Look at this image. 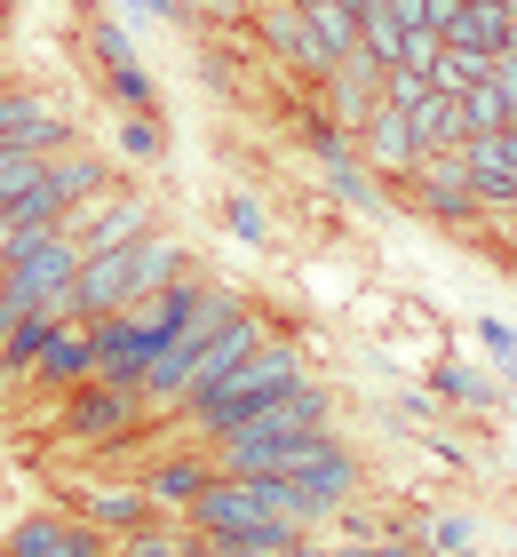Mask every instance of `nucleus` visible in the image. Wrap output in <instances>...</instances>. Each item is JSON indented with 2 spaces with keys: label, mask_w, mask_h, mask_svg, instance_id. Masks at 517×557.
Instances as JSON below:
<instances>
[{
  "label": "nucleus",
  "mask_w": 517,
  "mask_h": 557,
  "mask_svg": "<svg viewBox=\"0 0 517 557\" xmlns=\"http://www.w3.org/2000/svg\"><path fill=\"white\" fill-rule=\"evenodd\" d=\"M303 374H310V350H303L295 335H263V350H255V359H247L239 374H231V383H216L207 398H192V407L175 414V422H184L192 438L207 446V438H223V430L255 422V414H263L287 383H303Z\"/></svg>",
  "instance_id": "f257e3e1"
},
{
  "label": "nucleus",
  "mask_w": 517,
  "mask_h": 557,
  "mask_svg": "<svg viewBox=\"0 0 517 557\" xmlns=\"http://www.w3.org/2000/svg\"><path fill=\"white\" fill-rule=\"evenodd\" d=\"M391 199H398V208H414L422 223H438V232L485 247V208H478V191H470V175H461L454 151H422V160L391 184Z\"/></svg>",
  "instance_id": "f03ea898"
},
{
  "label": "nucleus",
  "mask_w": 517,
  "mask_h": 557,
  "mask_svg": "<svg viewBox=\"0 0 517 557\" xmlns=\"http://www.w3.org/2000/svg\"><path fill=\"white\" fill-rule=\"evenodd\" d=\"M247 33H255V48H263L271 64H287L303 88H319V81H327L334 48L310 33V16H303V9H287V0H255V9H247Z\"/></svg>",
  "instance_id": "7ed1b4c3"
},
{
  "label": "nucleus",
  "mask_w": 517,
  "mask_h": 557,
  "mask_svg": "<svg viewBox=\"0 0 517 557\" xmlns=\"http://www.w3.org/2000/svg\"><path fill=\"white\" fill-rule=\"evenodd\" d=\"M151 199L144 191H127V184H112V191H96V199H81V208L64 215V239L81 247V256H112V247H127L136 232H151Z\"/></svg>",
  "instance_id": "20e7f679"
},
{
  "label": "nucleus",
  "mask_w": 517,
  "mask_h": 557,
  "mask_svg": "<svg viewBox=\"0 0 517 557\" xmlns=\"http://www.w3.org/2000/svg\"><path fill=\"white\" fill-rule=\"evenodd\" d=\"M57 407H64V438H81V446H112V438H127V430H136V422L151 414L136 391L96 383V374H88V383H72V391L57 398Z\"/></svg>",
  "instance_id": "39448f33"
},
{
  "label": "nucleus",
  "mask_w": 517,
  "mask_h": 557,
  "mask_svg": "<svg viewBox=\"0 0 517 557\" xmlns=\"http://www.w3.org/2000/svg\"><path fill=\"white\" fill-rule=\"evenodd\" d=\"M263 335H271V319H263V311H239V319H223L216 335H207V350H199V359L184 367V391H175V414H184L192 398H207L216 383H231V374H239V367L255 359V350H263Z\"/></svg>",
  "instance_id": "423d86ee"
},
{
  "label": "nucleus",
  "mask_w": 517,
  "mask_h": 557,
  "mask_svg": "<svg viewBox=\"0 0 517 557\" xmlns=\"http://www.w3.org/2000/svg\"><path fill=\"white\" fill-rule=\"evenodd\" d=\"M0 144H16V151H64V144H81V128H72V112H57V96L48 88H24V81H0Z\"/></svg>",
  "instance_id": "0eeeda50"
},
{
  "label": "nucleus",
  "mask_w": 517,
  "mask_h": 557,
  "mask_svg": "<svg viewBox=\"0 0 517 557\" xmlns=\"http://www.w3.org/2000/svg\"><path fill=\"white\" fill-rule=\"evenodd\" d=\"M57 510H72L81 525H96L103 542H120V534H136L144 518H160V510L144 502V486H136V478H120V486H96V478H81V486H64V502H57Z\"/></svg>",
  "instance_id": "6e6552de"
},
{
  "label": "nucleus",
  "mask_w": 517,
  "mask_h": 557,
  "mask_svg": "<svg viewBox=\"0 0 517 557\" xmlns=\"http://www.w3.org/2000/svg\"><path fill=\"white\" fill-rule=\"evenodd\" d=\"M96 549H112V542L96 525H81L72 510H33L0 534V557H96Z\"/></svg>",
  "instance_id": "1a4fd4ad"
},
{
  "label": "nucleus",
  "mask_w": 517,
  "mask_h": 557,
  "mask_svg": "<svg viewBox=\"0 0 517 557\" xmlns=\"http://www.w3.org/2000/svg\"><path fill=\"white\" fill-rule=\"evenodd\" d=\"M350 144H358V168H374L382 184H398V175H406L414 160H422V151H414L406 112H398V104H382V96H374V112L350 128Z\"/></svg>",
  "instance_id": "9d476101"
},
{
  "label": "nucleus",
  "mask_w": 517,
  "mask_h": 557,
  "mask_svg": "<svg viewBox=\"0 0 517 557\" xmlns=\"http://www.w3.org/2000/svg\"><path fill=\"white\" fill-rule=\"evenodd\" d=\"M207 478H216V454H207V446H184V454H160V462H151L136 486H144V502H151L160 518H184L192 502H199Z\"/></svg>",
  "instance_id": "9b49d317"
},
{
  "label": "nucleus",
  "mask_w": 517,
  "mask_h": 557,
  "mask_svg": "<svg viewBox=\"0 0 517 557\" xmlns=\"http://www.w3.org/2000/svg\"><path fill=\"white\" fill-rule=\"evenodd\" d=\"M461 175H470V191H478V208L485 215H502V199H509V184H517V144H509V128H485V136H461Z\"/></svg>",
  "instance_id": "f8f14e48"
},
{
  "label": "nucleus",
  "mask_w": 517,
  "mask_h": 557,
  "mask_svg": "<svg viewBox=\"0 0 517 557\" xmlns=\"http://www.w3.org/2000/svg\"><path fill=\"white\" fill-rule=\"evenodd\" d=\"M40 184L57 191V208L72 215L81 199L96 191H112L120 184V168H112V151H88V144H64V151H48V168H40Z\"/></svg>",
  "instance_id": "ddd939ff"
},
{
  "label": "nucleus",
  "mask_w": 517,
  "mask_h": 557,
  "mask_svg": "<svg viewBox=\"0 0 517 557\" xmlns=\"http://www.w3.org/2000/svg\"><path fill=\"white\" fill-rule=\"evenodd\" d=\"M88 319H57L48 326V343H40V359H33V374H24V383H40L48 398H64L72 383H88Z\"/></svg>",
  "instance_id": "4468645a"
},
{
  "label": "nucleus",
  "mask_w": 517,
  "mask_h": 557,
  "mask_svg": "<svg viewBox=\"0 0 517 557\" xmlns=\"http://www.w3.org/2000/svg\"><path fill=\"white\" fill-rule=\"evenodd\" d=\"M422 391L438 398V407H454V414H485V407H494V383H485L470 359H446V350L422 367Z\"/></svg>",
  "instance_id": "2eb2a0df"
},
{
  "label": "nucleus",
  "mask_w": 517,
  "mask_h": 557,
  "mask_svg": "<svg viewBox=\"0 0 517 557\" xmlns=\"http://www.w3.org/2000/svg\"><path fill=\"white\" fill-rule=\"evenodd\" d=\"M319 184L343 199V208H358V215H398L391 184H382L374 168H358V151H350V160H334V168H319Z\"/></svg>",
  "instance_id": "dca6fc26"
},
{
  "label": "nucleus",
  "mask_w": 517,
  "mask_h": 557,
  "mask_svg": "<svg viewBox=\"0 0 517 557\" xmlns=\"http://www.w3.org/2000/svg\"><path fill=\"white\" fill-rule=\"evenodd\" d=\"M406 128H414V151H461V136H470L461 128V104L446 88H430L422 104H406Z\"/></svg>",
  "instance_id": "f3484780"
},
{
  "label": "nucleus",
  "mask_w": 517,
  "mask_h": 557,
  "mask_svg": "<svg viewBox=\"0 0 517 557\" xmlns=\"http://www.w3.org/2000/svg\"><path fill=\"white\" fill-rule=\"evenodd\" d=\"M509 24H517V16L502 9V0H461L454 24H446V40H454V48H478V57H502Z\"/></svg>",
  "instance_id": "a211bd4d"
},
{
  "label": "nucleus",
  "mask_w": 517,
  "mask_h": 557,
  "mask_svg": "<svg viewBox=\"0 0 517 557\" xmlns=\"http://www.w3.org/2000/svg\"><path fill=\"white\" fill-rule=\"evenodd\" d=\"M112 160H127V168H160V160H168L160 112H120V120H112Z\"/></svg>",
  "instance_id": "6ab92c4d"
},
{
  "label": "nucleus",
  "mask_w": 517,
  "mask_h": 557,
  "mask_svg": "<svg viewBox=\"0 0 517 557\" xmlns=\"http://www.w3.org/2000/svg\"><path fill=\"white\" fill-rule=\"evenodd\" d=\"M414 534H422L430 557H478V518L470 510H430Z\"/></svg>",
  "instance_id": "aec40b11"
},
{
  "label": "nucleus",
  "mask_w": 517,
  "mask_h": 557,
  "mask_svg": "<svg viewBox=\"0 0 517 557\" xmlns=\"http://www.w3.org/2000/svg\"><path fill=\"white\" fill-rule=\"evenodd\" d=\"M216 223H223V239H239V247H271V215H263L255 191H223Z\"/></svg>",
  "instance_id": "412c9836"
},
{
  "label": "nucleus",
  "mask_w": 517,
  "mask_h": 557,
  "mask_svg": "<svg viewBox=\"0 0 517 557\" xmlns=\"http://www.w3.org/2000/svg\"><path fill=\"white\" fill-rule=\"evenodd\" d=\"M485 64H494V57H478V48H454V40H438V57H430V88L461 96V88H478V81H485Z\"/></svg>",
  "instance_id": "4be33fe9"
},
{
  "label": "nucleus",
  "mask_w": 517,
  "mask_h": 557,
  "mask_svg": "<svg viewBox=\"0 0 517 557\" xmlns=\"http://www.w3.org/2000/svg\"><path fill=\"white\" fill-rule=\"evenodd\" d=\"M358 48L391 72V64H406V24H398L391 9H367V16H358Z\"/></svg>",
  "instance_id": "5701e85b"
},
{
  "label": "nucleus",
  "mask_w": 517,
  "mask_h": 557,
  "mask_svg": "<svg viewBox=\"0 0 517 557\" xmlns=\"http://www.w3.org/2000/svg\"><path fill=\"white\" fill-rule=\"evenodd\" d=\"M454 104H461V128H470V136H485V128H509V96H502L494 81H478V88H461V96H454Z\"/></svg>",
  "instance_id": "b1692460"
},
{
  "label": "nucleus",
  "mask_w": 517,
  "mask_h": 557,
  "mask_svg": "<svg viewBox=\"0 0 517 557\" xmlns=\"http://www.w3.org/2000/svg\"><path fill=\"white\" fill-rule=\"evenodd\" d=\"M470 343H478L485 359H494V374H502V367L517 359V319H494V311H485V319L470 326Z\"/></svg>",
  "instance_id": "393cba45"
},
{
  "label": "nucleus",
  "mask_w": 517,
  "mask_h": 557,
  "mask_svg": "<svg viewBox=\"0 0 517 557\" xmlns=\"http://www.w3.org/2000/svg\"><path fill=\"white\" fill-rule=\"evenodd\" d=\"M255 0H184V24H199V33H231V24H247Z\"/></svg>",
  "instance_id": "a878e982"
},
{
  "label": "nucleus",
  "mask_w": 517,
  "mask_h": 557,
  "mask_svg": "<svg viewBox=\"0 0 517 557\" xmlns=\"http://www.w3.org/2000/svg\"><path fill=\"white\" fill-rule=\"evenodd\" d=\"M391 414H398V430H414V438H422V430H438V422H446V407H438L430 391H398V398H391Z\"/></svg>",
  "instance_id": "bb28decb"
},
{
  "label": "nucleus",
  "mask_w": 517,
  "mask_h": 557,
  "mask_svg": "<svg viewBox=\"0 0 517 557\" xmlns=\"http://www.w3.org/2000/svg\"><path fill=\"white\" fill-rule=\"evenodd\" d=\"M48 160H40V151H16V144H0V199H16L24 184H33V175H40Z\"/></svg>",
  "instance_id": "cd10ccee"
},
{
  "label": "nucleus",
  "mask_w": 517,
  "mask_h": 557,
  "mask_svg": "<svg viewBox=\"0 0 517 557\" xmlns=\"http://www.w3.org/2000/svg\"><path fill=\"white\" fill-rule=\"evenodd\" d=\"M136 24H184V0H120Z\"/></svg>",
  "instance_id": "c85d7f7f"
},
{
  "label": "nucleus",
  "mask_w": 517,
  "mask_h": 557,
  "mask_svg": "<svg viewBox=\"0 0 517 557\" xmlns=\"http://www.w3.org/2000/svg\"><path fill=\"white\" fill-rule=\"evenodd\" d=\"M485 81H494V88L509 96V120H517V57H509V48H502L494 64H485Z\"/></svg>",
  "instance_id": "c756f323"
},
{
  "label": "nucleus",
  "mask_w": 517,
  "mask_h": 557,
  "mask_svg": "<svg viewBox=\"0 0 517 557\" xmlns=\"http://www.w3.org/2000/svg\"><path fill=\"white\" fill-rule=\"evenodd\" d=\"M343 9H350V16H367V9H382V0H343Z\"/></svg>",
  "instance_id": "7c9ffc66"
},
{
  "label": "nucleus",
  "mask_w": 517,
  "mask_h": 557,
  "mask_svg": "<svg viewBox=\"0 0 517 557\" xmlns=\"http://www.w3.org/2000/svg\"><path fill=\"white\" fill-rule=\"evenodd\" d=\"M502 215H509V223H517V184H509V199H502Z\"/></svg>",
  "instance_id": "2f4dec72"
},
{
  "label": "nucleus",
  "mask_w": 517,
  "mask_h": 557,
  "mask_svg": "<svg viewBox=\"0 0 517 557\" xmlns=\"http://www.w3.org/2000/svg\"><path fill=\"white\" fill-rule=\"evenodd\" d=\"M9 391H16V383H9V374H0V414H9Z\"/></svg>",
  "instance_id": "473e14b6"
},
{
  "label": "nucleus",
  "mask_w": 517,
  "mask_h": 557,
  "mask_svg": "<svg viewBox=\"0 0 517 557\" xmlns=\"http://www.w3.org/2000/svg\"><path fill=\"white\" fill-rule=\"evenodd\" d=\"M72 9H81V16H96V0H72Z\"/></svg>",
  "instance_id": "72a5a7b5"
},
{
  "label": "nucleus",
  "mask_w": 517,
  "mask_h": 557,
  "mask_svg": "<svg viewBox=\"0 0 517 557\" xmlns=\"http://www.w3.org/2000/svg\"><path fill=\"white\" fill-rule=\"evenodd\" d=\"M287 9H310V0H287Z\"/></svg>",
  "instance_id": "f704fd0d"
},
{
  "label": "nucleus",
  "mask_w": 517,
  "mask_h": 557,
  "mask_svg": "<svg viewBox=\"0 0 517 557\" xmlns=\"http://www.w3.org/2000/svg\"><path fill=\"white\" fill-rule=\"evenodd\" d=\"M509 144H517V120H509Z\"/></svg>",
  "instance_id": "c9c22d12"
},
{
  "label": "nucleus",
  "mask_w": 517,
  "mask_h": 557,
  "mask_svg": "<svg viewBox=\"0 0 517 557\" xmlns=\"http://www.w3.org/2000/svg\"><path fill=\"white\" fill-rule=\"evenodd\" d=\"M96 557H120V549H96Z\"/></svg>",
  "instance_id": "e433bc0d"
}]
</instances>
